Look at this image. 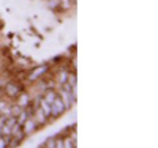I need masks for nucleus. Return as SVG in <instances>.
Here are the masks:
<instances>
[{
	"mask_svg": "<svg viewBox=\"0 0 158 148\" xmlns=\"http://www.w3.org/2000/svg\"><path fill=\"white\" fill-rule=\"evenodd\" d=\"M65 110H67V107H65V104L62 102V99L57 96L54 101H52V104H51V117L57 118V117H60Z\"/></svg>",
	"mask_w": 158,
	"mask_h": 148,
	"instance_id": "f257e3e1",
	"label": "nucleus"
},
{
	"mask_svg": "<svg viewBox=\"0 0 158 148\" xmlns=\"http://www.w3.org/2000/svg\"><path fill=\"white\" fill-rule=\"evenodd\" d=\"M21 91H22V87L18 85L16 82H6V84H5V93H6L8 98L16 99V98L19 96Z\"/></svg>",
	"mask_w": 158,
	"mask_h": 148,
	"instance_id": "f03ea898",
	"label": "nucleus"
},
{
	"mask_svg": "<svg viewBox=\"0 0 158 148\" xmlns=\"http://www.w3.org/2000/svg\"><path fill=\"white\" fill-rule=\"evenodd\" d=\"M57 95H59V98L62 99V102L65 104V107H67V109H71V107L76 104V99L71 98V95H70L68 91H65V90L60 88V91L57 93Z\"/></svg>",
	"mask_w": 158,
	"mask_h": 148,
	"instance_id": "7ed1b4c3",
	"label": "nucleus"
},
{
	"mask_svg": "<svg viewBox=\"0 0 158 148\" xmlns=\"http://www.w3.org/2000/svg\"><path fill=\"white\" fill-rule=\"evenodd\" d=\"M48 73V66L46 65H43V66H40V68H33L32 70V73L27 76V79L30 80V82H35L36 79H40L43 74H46Z\"/></svg>",
	"mask_w": 158,
	"mask_h": 148,
	"instance_id": "20e7f679",
	"label": "nucleus"
},
{
	"mask_svg": "<svg viewBox=\"0 0 158 148\" xmlns=\"http://www.w3.org/2000/svg\"><path fill=\"white\" fill-rule=\"evenodd\" d=\"M33 118H35V122H36V125H38V126H43V125H46V123H48V117L43 114V110L40 109V107L36 109V112H35Z\"/></svg>",
	"mask_w": 158,
	"mask_h": 148,
	"instance_id": "39448f33",
	"label": "nucleus"
},
{
	"mask_svg": "<svg viewBox=\"0 0 158 148\" xmlns=\"http://www.w3.org/2000/svg\"><path fill=\"white\" fill-rule=\"evenodd\" d=\"M22 128H24V132H25V134H33L35 129L38 128V125H36V122H33L32 118H29L27 122L22 125Z\"/></svg>",
	"mask_w": 158,
	"mask_h": 148,
	"instance_id": "423d86ee",
	"label": "nucleus"
},
{
	"mask_svg": "<svg viewBox=\"0 0 158 148\" xmlns=\"http://www.w3.org/2000/svg\"><path fill=\"white\" fill-rule=\"evenodd\" d=\"M57 96H59V95H57V91H56L54 88H46V90H44V95H43V99H44L46 102L52 104V101H54Z\"/></svg>",
	"mask_w": 158,
	"mask_h": 148,
	"instance_id": "0eeeda50",
	"label": "nucleus"
},
{
	"mask_svg": "<svg viewBox=\"0 0 158 148\" xmlns=\"http://www.w3.org/2000/svg\"><path fill=\"white\" fill-rule=\"evenodd\" d=\"M38 102H40V109H41L43 114L49 118V117H51V104L46 102V101L43 99V96H38Z\"/></svg>",
	"mask_w": 158,
	"mask_h": 148,
	"instance_id": "6e6552de",
	"label": "nucleus"
},
{
	"mask_svg": "<svg viewBox=\"0 0 158 148\" xmlns=\"http://www.w3.org/2000/svg\"><path fill=\"white\" fill-rule=\"evenodd\" d=\"M29 118H30V117H29V114L25 112L24 109H22V112H21V114H19V115L16 117V120H18V123H19V125H24V123L27 122Z\"/></svg>",
	"mask_w": 158,
	"mask_h": 148,
	"instance_id": "1a4fd4ad",
	"label": "nucleus"
},
{
	"mask_svg": "<svg viewBox=\"0 0 158 148\" xmlns=\"http://www.w3.org/2000/svg\"><path fill=\"white\" fill-rule=\"evenodd\" d=\"M67 79H68V73H67V71H60V73L57 74V84L62 85L63 82H67Z\"/></svg>",
	"mask_w": 158,
	"mask_h": 148,
	"instance_id": "9d476101",
	"label": "nucleus"
},
{
	"mask_svg": "<svg viewBox=\"0 0 158 148\" xmlns=\"http://www.w3.org/2000/svg\"><path fill=\"white\" fill-rule=\"evenodd\" d=\"M41 146H49V148H56V137H52V139H48L44 145Z\"/></svg>",
	"mask_w": 158,
	"mask_h": 148,
	"instance_id": "9b49d317",
	"label": "nucleus"
},
{
	"mask_svg": "<svg viewBox=\"0 0 158 148\" xmlns=\"http://www.w3.org/2000/svg\"><path fill=\"white\" fill-rule=\"evenodd\" d=\"M67 82H68L70 85H76V76H74V73H71V74L68 76V79H67Z\"/></svg>",
	"mask_w": 158,
	"mask_h": 148,
	"instance_id": "f8f14e48",
	"label": "nucleus"
},
{
	"mask_svg": "<svg viewBox=\"0 0 158 148\" xmlns=\"http://www.w3.org/2000/svg\"><path fill=\"white\" fill-rule=\"evenodd\" d=\"M6 146H8V140H6V137L0 136V148H6Z\"/></svg>",
	"mask_w": 158,
	"mask_h": 148,
	"instance_id": "ddd939ff",
	"label": "nucleus"
},
{
	"mask_svg": "<svg viewBox=\"0 0 158 148\" xmlns=\"http://www.w3.org/2000/svg\"><path fill=\"white\" fill-rule=\"evenodd\" d=\"M2 27H3V24H2V22H0V30H2Z\"/></svg>",
	"mask_w": 158,
	"mask_h": 148,
	"instance_id": "4468645a",
	"label": "nucleus"
}]
</instances>
